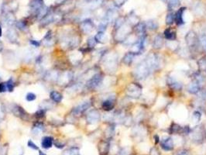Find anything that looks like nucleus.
<instances>
[{
  "label": "nucleus",
  "instance_id": "603ef678",
  "mask_svg": "<svg viewBox=\"0 0 206 155\" xmlns=\"http://www.w3.org/2000/svg\"><path fill=\"white\" fill-rule=\"evenodd\" d=\"M28 147H29L32 148L33 150H38L39 149L38 147H37V145H36L35 143L32 141V140H29L28 141Z\"/></svg>",
  "mask_w": 206,
  "mask_h": 155
},
{
  "label": "nucleus",
  "instance_id": "09e8293b",
  "mask_svg": "<svg viewBox=\"0 0 206 155\" xmlns=\"http://www.w3.org/2000/svg\"><path fill=\"white\" fill-rule=\"evenodd\" d=\"M53 144H54V146L56 147L59 148V149H62V148L64 147V143H61L60 141H58V140H56V141L53 142Z\"/></svg>",
  "mask_w": 206,
  "mask_h": 155
},
{
  "label": "nucleus",
  "instance_id": "052dcab7",
  "mask_svg": "<svg viewBox=\"0 0 206 155\" xmlns=\"http://www.w3.org/2000/svg\"><path fill=\"white\" fill-rule=\"evenodd\" d=\"M3 43L1 42V40H0V52L3 50Z\"/></svg>",
  "mask_w": 206,
  "mask_h": 155
},
{
  "label": "nucleus",
  "instance_id": "e2e57ef3",
  "mask_svg": "<svg viewBox=\"0 0 206 155\" xmlns=\"http://www.w3.org/2000/svg\"><path fill=\"white\" fill-rule=\"evenodd\" d=\"M39 155H47L45 154L44 152H43V151H39Z\"/></svg>",
  "mask_w": 206,
  "mask_h": 155
},
{
  "label": "nucleus",
  "instance_id": "bf43d9fd",
  "mask_svg": "<svg viewBox=\"0 0 206 155\" xmlns=\"http://www.w3.org/2000/svg\"><path fill=\"white\" fill-rule=\"evenodd\" d=\"M129 151H128L127 148H124V149L121 150V151H119V155H129Z\"/></svg>",
  "mask_w": 206,
  "mask_h": 155
},
{
  "label": "nucleus",
  "instance_id": "58836bf2",
  "mask_svg": "<svg viewBox=\"0 0 206 155\" xmlns=\"http://www.w3.org/2000/svg\"><path fill=\"white\" fill-rule=\"evenodd\" d=\"M174 22V15H173L172 13H169L167 15L166 17V23L168 25H171Z\"/></svg>",
  "mask_w": 206,
  "mask_h": 155
},
{
  "label": "nucleus",
  "instance_id": "c03bdc74",
  "mask_svg": "<svg viewBox=\"0 0 206 155\" xmlns=\"http://www.w3.org/2000/svg\"><path fill=\"white\" fill-rule=\"evenodd\" d=\"M6 83V86H7L8 91H9V92H13L14 89V82L13 81L12 78H10V79Z\"/></svg>",
  "mask_w": 206,
  "mask_h": 155
},
{
  "label": "nucleus",
  "instance_id": "5fc2aeb1",
  "mask_svg": "<svg viewBox=\"0 0 206 155\" xmlns=\"http://www.w3.org/2000/svg\"><path fill=\"white\" fill-rule=\"evenodd\" d=\"M30 44L32 45V46H33L35 47H40V42L37 41V40H30Z\"/></svg>",
  "mask_w": 206,
  "mask_h": 155
},
{
  "label": "nucleus",
  "instance_id": "6e6552de",
  "mask_svg": "<svg viewBox=\"0 0 206 155\" xmlns=\"http://www.w3.org/2000/svg\"><path fill=\"white\" fill-rule=\"evenodd\" d=\"M117 65V58L115 54L108 55L105 60V66L109 71H114Z\"/></svg>",
  "mask_w": 206,
  "mask_h": 155
},
{
  "label": "nucleus",
  "instance_id": "ea45409f",
  "mask_svg": "<svg viewBox=\"0 0 206 155\" xmlns=\"http://www.w3.org/2000/svg\"><path fill=\"white\" fill-rule=\"evenodd\" d=\"M124 19H123V17H119L116 20V23H115V27H116V29H119L122 26H123V24H124Z\"/></svg>",
  "mask_w": 206,
  "mask_h": 155
},
{
  "label": "nucleus",
  "instance_id": "2eb2a0df",
  "mask_svg": "<svg viewBox=\"0 0 206 155\" xmlns=\"http://www.w3.org/2000/svg\"><path fill=\"white\" fill-rule=\"evenodd\" d=\"M3 23H4L6 25L11 27V26L13 25L16 22V17L13 15L12 12H7L6 13L4 16H3Z\"/></svg>",
  "mask_w": 206,
  "mask_h": 155
},
{
  "label": "nucleus",
  "instance_id": "680f3d73",
  "mask_svg": "<svg viewBox=\"0 0 206 155\" xmlns=\"http://www.w3.org/2000/svg\"><path fill=\"white\" fill-rule=\"evenodd\" d=\"M154 137H155V143H157L159 142V137H158V136H155Z\"/></svg>",
  "mask_w": 206,
  "mask_h": 155
},
{
  "label": "nucleus",
  "instance_id": "c756f323",
  "mask_svg": "<svg viewBox=\"0 0 206 155\" xmlns=\"http://www.w3.org/2000/svg\"><path fill=\"white\" fill-rule=\"evenodd\" d=\"M193 80H194V81H195L196 82L198 83V84L200 85L201 87L203 85L204 82H205V78H204V77L202 76V75L201 74V73H198V72L194 73V78H193Z\"/></svg>",
  "mask_w": 206,
  "mask_h": 155
},
{
  "label": "nucleus",
  "instance_id": "e433bc0d",
  "mask_svg": "<svg viewBox=\"0 0 206 155\" xmlns=\"http://www.w3.org/2000/svg\"><path fill=\"white\" fill-rule=\"evenodd\" d=\"M201 118H202V114H201L200 112H198V111H195V112H193L192 120L194 123H198V122L201 120Z\"/></svg>",
  "mask_w": 206,
  "mask_h": 155
},
{
  "label": "nucleus",
  "instance_id": "6e6d98bb",
  "mask_svg": "<svg viewBox=\"0 0 206 155\" xmlns=\"http://www.w3.org/2000/svg\"><path fill=\"white\" fill-rule=\"evenodd\" d=\"M150 155H160V152H159V151L157 149V148L153 147L151 150H150Z\"/></svg>",
  "mask_w": 206,
  "mask_h": 155
},
{
  "label": "nucleus",
  "instance_id": "5701e85b",
  "mask_svg": "<svg viewBox=\"0 0 206 155\" xmlns=\"http://www.w3.org/2000/svg\"><path fill=\"white\" fill-rule=\"evenodd\" d=\"M53 144V139L51 137H44L42 139L41 146L44 149H50Z\"/></svg>",
  "mask_w": 206,
  "mask_h": 155
},
{
  "label": "nucleus",
  "instance_id": "79ce46f5",
  "mask_svg": "<svg viewBox=\"0 0 206 155\" xmlns=\"http://www.w3.org/2000/svg\"><path fill=\"white\" fill-rule=\"evenodd\" d=\"M96 43L97 41L95 40V37H90V38L88 40L87 42L88 47V48H93V47L96 45Z\"/></svg>",
  "mask_w": 206,
  "mask_h": 155
},
{
  "label": "nucleus",
  "instance_id": "a878e982",
  "mask_svg": "<svg viewBox=\"0 0 206 155\" xmlns=\"http://www.w3.org/2000/svg\"><path fill=\"white\" fill-rule=\"evenodd\" d=\"M50 96H51V99L53 101V102H58H58H61L63 99L62 95H61L60 92H57V91H53V92H51Z\"/></svg>",
  "mask_w": 206,
  "mask_h": 155
},
{
  "label": "nucleus",
  "instance_id": "72a5a7b5",
  "mask_svg": "<svg viewBox=\"0 0 206 155\" xmlns=\"http://www.w3.org/2000/svg\"><path fill=\"white\" fill-rule=\"evenodd\" d=\"M63 155H80V154H79L78 148L73 147L64 151Z\"/></svg>",
  "mask_w": 206,
  "mask_h": 155
},
{
  "label": "nucleus",
  "instance_id": "39448f33",
  "mask_svg": "<svg viewBox=\"0 0 206 155\" xmlns=\"http://www.w3.org/2000/svg\"><path fill=\"white\" fill-rule=\"evenodd\" d=\"M185 40L188 47L191 49L196 48L199 42V39L198 38L197 35L194 31H189L188 33L185 37Z\"/></svg>",
  "mask_w": 206,
  "mask_h": 155
},
{
  "label": "nucleus",
  "instance_id": "f704fd0d",
  "mask_svg": "<svg viewBox=\"0 0 206 155\" xmlns=\"http://www.w3.org/2000/svg\"><path fill=\"white\" fill-rule=\"evenodd\" d=\"M95 40L97 42H99V43H104V40H105V34L104 32H102V31H98V34L95 35Z\"/></svg>",
  "mask_w": 206,
  "mask_h": 155
},
{
  "label": "nucleus",
  "instance_id": "423d86ee",
  "mask_svg": "<svg viewBox=\"0 0 206 155\" xmlns=\"http://www.w3.org/2000/svg\"><path fill=\"white\" fill-rule=\"evenodd\" d=\"M103 75L100 74V73H97V74L94 75L88 81L87 86L91 89H95V88H97L98 85H101V83L103 82Z\"/></svg>",
  "mask_w": 206,
  "mask_h": 155
},
{
  "label": "nucleus",
  "instance_id": "bb28decb",
  "mask_svg": "<svg viewBox=\"0 0 206 155\" xmlns=\"http://www.w3.org/2000/svg\"><path fill=\"white\" fill-rule=\"evenodd\" d=\"M164 37L168 40H173L176 38V33L171 29H167L164 31Z\"/></svg>",
  "mask_w": 206,
  "mask_h": 155
},
{
  "label": "nucleus",
  "instance_id": "69168bd1",
  "mask_svg": "<svg viewBox=\"0 0 206 155\" xmlns=\"http://www.w3.org/2000/svg\"><path fill=\"white\" fill-rule=\"evenodd\" d=\"M163 1H166V0H163Z\"/></svg>",
  "mask_w": 206,
  "mask_h": 155
},
{
  "label": "nucleus",
  "instance_id": "cd10ccee",
  "mask_svg": "<svg viewBox=\"0 0 206 155\" xmlns=\"http://www.w3.org/2000/svg\"><path fill=\"white\" fill-rule=\"evenodd\" d=\"M133 58L134 54L133 53H131V52H129V53H127L125 54V56L123 57V61L126 65H130L131 64L133 63Z\"/></svg>",
  "mask_w": 206,
  "mask_h": 155
},
{
  "label": "nucleus",
  "instance_id": "9b49d317",
  "mask_svg": "<svg viewBox=\"0 0 206 155\" xmlns=\"http://www.w3.org/2000/svg\"><path fill=\"white\" fill-rule=\"evenodd\" d=\"M73 78V73L71 71H65L59 75L58 82L60 85H67Z\"/></svg>",
  "mask_w": 206,
  "mask_h": 155
},
{
  "label": "nucleus",
  "instance_id": "37998d69",
  "mask_svg": "<svg viewBox=\"0 0 206 155\" xmlns=\"http://www.w3.org/2000/svg\"><path fill=\"white\" fill-rule=\"evenodd\" d=\"M199 43L201 44L202 47H203L204 50L206 51V34H202L199 37Z\"/></svg>",
  "mask_w": 206,
  "mask_h": 155
},
{
  "label": "nucleus",
  "instance_id": "4c0bfd02",
  "mask_svg": "<svg viewBox=\"0 0 206 155\" xmlns=\"http://www.w3.org/2000/svg\"><path fill=\"white\" fill-rule=\"evenodd\" d=\"M17 27L21 30H27V24L25 21L19 20L17 22Z\"/></svg>",
  "mask_w": 206,
  "mask_h": 155
},
{
  "label": "nucleus",
  "instance_id": "338daca9",
  "mask_svg": "<svg viewBox=\"0 0 206 155\" xmlns=\"http://www.w3.org/2000/svg\"><path fill=\"white\" fill-rule=\"evenodd\" d=\"M0 155H2V154H0Z\"/></svg>",
  "mask_w": 206,
  "mask_h": 155
},
{
  "label": "nucleus",
  "instance_id": "1a4fd4ad",
  "mask_svg": "<svg viewBox=\"0 0 206 155\" xmlns=\"http://www.w3.org/2000/svg\"><path fill=\"white\" fill-rule=\"evenodd\" d=\"M91 106H92V103L90 101H85L73 109V113L74 116H80L81 114L84 113L87 109L90 108Z\"/></svg>",
  "mask_w": 206,
  "mask_h": 155
},
{
  "label": "nucleus",
  "instance_id": "a211bd4d",
  "mask_svg": "<svg viewBox=\"0 0 206 155\" xmlns=\"http://www.w3.org/2000/svg\"><path fill=\"white\" fill-rule=\"evenodd\" d=\"M201 89H202V87L200 86V85L194 80L191 82H190L188 86V91L191 94H198V92L201 90Z\"/></svg>",
  "mask_w": 206,
  "mask_h": 155
},
{
  "label": "nucleus",
  "instance_id": "f8f14e48",
  "mask_svg": "<svg viewBox=\"0 0 206 155\" xmlns=\"http://www.w3.org/2000/svg\"><path fill=\"white\" fill-rule=\"evenodd\" d=\"M80 28L84 34H88L93 30L94 24L90 19H85L80 23Z\"/></svg>",
  "mask_w": 206,
  "mask_h": 155
},
{
  "label": "nucleus",
  "instance_id": "de8ad7c7",
  "mask_svg": "<svg viewBox=\"0 0 206 155\" xmlns=\"http://www.w3.org/2000/svg\"><path fill=\"white\" fill-rule=\"evenodd\" d=\"M45 113V110L43 109H40L37 112H36V116L38 117V118H41L44 116Z\"/></svg>",
  "mask_w": 206,
  "mask_h": 155
},
{
  "label": "nucleus",
  "instance_id": "a19ab883",
  "mask_svg": "<svg viewBox=\"0 0 206 155\" xmlns=\"http://www.w3.org/2000/svg\"><path fill=\"white\" fill-rule=\"evenodd\" d=\"M129 23L132 24V25H136L137 26L138 23H139V19L137 17V16L135 15H132L129 17Z\"/></svg>",
  "mask_w": 206,
  "mask_h": 155
},
{
  "label": "nucleus",
  "instance_id": "412c9836",
  "mask_svg": "<svg viewBox=\"0 0 206 155\" xmlns=\"http://www.w3.org/2000/svg\"><path fill=\"white\" fill-rule=\"evenodd\" d=\"M191 138L195 142H201L203 140V133L200 128H195L191 133Z\"/></svg>",
  "mask_w": 206,
  "mask_h": 155
},
{
  "label": "nucleus",
  "instance_id": "49530a36",
  "mask_svg": "<svg viewBox=\"0 0 206 155\" xmlns=\"http://www.w3.org/2000/svg\"><path fill=\"white\" fill-rule=\"evenodd\" d=\"M114 133V128L113 127H108L105 130V135L107 137H112Z\"/></svg>",
  "mask_w": 206,
  "mask_h": 155
},
{
  "label": "nucleus",
  "instance_id": "13d9d810",
  "mask_svg": "<svg viewBox=\"0 0 206 155\" xmlns=\"http://www.w3.org/2000/svg\"><path fill=\"white\" fill-rule=\"evenodd\" d=\"M175 155H190V153L186 150H181V151H178Z\"/></svg>",
  "mask_w": 206,
  "mask_h": 155
},
{
  "label": "nucleus",
  "instance_id": "0eeeda50",
  "mask_svg": "<svg viewBox=\"0 0 206 155\" xmlns=\"http://www.w3.org/2000/svg\"><path fill=\"white\" fill-rule=\"evenodd\" d=\"M44 2L43 0H31L30 3V10L32 11L35 16H38L40 11L44 7Z\"/></svg>",
  "mask_w": 206,
  "mask_h": 155
},
{
  "label": "nucleus",
  "instance_id": "aec40b11",
  "mask_svg": "<svg viewBox=\"0 0 206 155\" xmlns=\"http://www.w3.org/2000/svg\"><path fill=\"white\" fill-rule=\"evenodd\" d=\"M115 106V100L113 98H108V99H105V101L102 104V107L105 111H111L112 109L114 108Z\"/></svg>",
  "mask_w": 206,
  "mask_h": 155
},
{
  "label": "nucleus",
  "instance_id": "4468645a",
  "mask_svg": "<svg viewBox=\"0 0 206 155\" xmlns=\"http://www.w3.org/2000/svg\"><path fill=\"white\" fill-rule=\"evenodd\" d=\"M98 152L100 155H108L110 150V144L106 140H101L98 145Z\"/></svg>",
  "mask_w": 206,
  "mask_h": 155
},
{
  "label": "nucleus",
  "instance_id": "c85d7f7f",
  "mask_svg": "<svg viewBox=\"0 0 206 155\" xmlns=\"http://www.w3.org/2000/svg\"><path fill=\"white\" fill-rule=\"evenodd\" d=\"M53 36H52V33L51 31H49L48 32V34H46V36L43 38V44H44L46 46L49 47L51 46L53 44Z\"/></svg>",
  "mask_w": 206,
  "mask_h": 155
},
{
  "label": "nucleus",
  "instance_id": "473e14b6",
  "mask_svg": "<svg viewBox=\"0 0 206 155\" xmlns=\"http://www.w3.org/2000/svg\"><path fill=\"white\" fill-rule=\"evenodd\" d=\"M145 25H146V27H147L149 30H156V29H157V27H158V25H157V23L154 20L147 21V23H145Z\"/></svg>",
  "mask_w": 206,
  "mask_h": 155
},
{
  "label": "nucleus",
  "instance_id": "b1692460",
  "mask_svg": "<svg viewBox=\"0 0 206 155\" xmlns=\"http://www.w3.org/2000/svg\"><path fill=\"white\" fill-rule=\"evenodd\" d=\"M6 37L9 39V40L12 43H16L18 40V36L17 34V31L14 30L13 28H9L6 33Z\"/></svg>",
  "mask_w": 206,
  "mask_h": 155
},
{
  "label": "nucleus",
  "instance_id": "9d476101",
  "mask_svg": "<svg viewBox=\"0 0 206 155\" xmlns=\"http://www.w3.org/2000/svg\"><path fill=\"white\" fill-rule=\"evenodd\" d=\"M100 120V113L96 109H92L86 116V120L88 123L95 124L98 123Z\"/></svg>",
  "mask_w": 206,
  "mask_h": 155
},
{
  "label": "nucleus",
  "instance_id": "0e129e2a",
  "mask_svg": "<svg viewBox=\"0 0 206 155\" xmlns=\"http://www.w3.org/2000/svg\"><path fill=\"white\" fill-rule=\"evenodd\" d=\"M2 34H3V31H2L1 26H0V37H1V36H2Z\"/></svg>",
  "mask_w": 206,
  "mask_h": 155
},
{
  "label": "nucleus",
  "instance_id": "8fccbe9b",
  "mask_svg": "<svg viewBox=\"0 0 206 155\" xmlns=\"http://www.w3.org/2000/svg\"><path fill=\"white\" fill-rule=\"evenodd\" d=\"M169 5L171 7H177L179 5V0H169Z\"/></svg>",
  "mask_w": 206,
  "mask_h": 155
},
{
  "label": "nucleus",
  "instance_id": "7c9ffc66",
  "mask_svg": "<svg viewBox=\"0 0 206 155\" xmlns=\"http://www.w3.org/2000/svg\"><path fill=\"white\" fill-rule=\"evenodd\" d=\"M198 68L201 71L206 72V56H204L198 61Z\"/></svg>",
  "mask_w": 206,
  "mask_h": 155
},
{
  "label": "nucleus",
  "instance_id": "6ab92c4d",
  "mask_svg": "<svg viewBox=\"0 0 206 155\" xmlns=\"http://www.w3.org/2000/svg\"><path fill=\"white\" fill-rule=\"evenodd\" d=\"M13 113L15 114L17 116L20 117V118L23 119V120H26L27 117L28 116L27 114V112L24 111V109H23L22 107L19 106H17V105L14 106V107L13 108Z\"/></svg>",
  "mask_w": 206,
  "mask_h": 155
},
{
  "label": "nucleus",
  "instance_id": "4be33fe9",
  "mask_svg": "<svg viewBox=\"0 0 206 155\" xmlns=\"http://www.w3.org/2000/svg\"><path fill=\"white\" fill-rule=\"evenodd\" d=\"M136 35L139 36V38L145 37V31H146V25L143 23H139L135 28Z\"/></svg>",
  "mask_w": 206,
  "mask_h": 155
},
{
  "label": "nucleus",
  "instance_id": "dca6fc26",
  "mask_svg": "<svg viewBox=\"0 0 206 155\" xmlns=\"http://www.w3.org/2000/svg\"><path fill=\"white\" fill-rule=\"evenodd\" d=\"M161 147L164 151H171L173 148V141L171 137L163 138L161 141Z\"/></svg>",
  "mask_w": 206,
  "mask_h": 155
},
{
  "label": "nucleus",
  "instance_id": "20e7f679",
  "mask_svg": "<svg viewBox=\"0 0 206 155\" xmlns=\"http://www.w3.org/2000/svg\"><path fill=\"white\" fill-rule=\"evenodd\" d=\"M79 43H80V39L78 37H67L63 40L61 45L63 47L67 49H73L78 46Z\"/></svg>",
  "mask_w": 206,
  "mask_h": 155
},
{
  "label": "nucleus",
  "instance_id": "f03ea898",
  "mask_svg": "<svg viewBox=\"0 0 206 155\" xmlns=\"http://www.w3.org/2000/svg\"><path fill=\"white\" fill-rule=\"evenodd\" d=\"M126 94L127 96L132 99H138L142 95V88L139 85L136 83H131L128 85L126 90Z\"/></svg>",
  "mask_w": 206,
  "mask_h": 155
},
{
  "label": "nucleus",
  "instance_id": "f257e3e1",
  "mask_svg": "<svg viewBox=\"0 0 206 155\" xmlns=\"http://www.w3.org/2000/svg\"><path fill=\"white\" fill-rule=\"evenodd\" d=\"M150 69L147 66L145 61L139 64L136 67L135 71H134V75H135L136 78H137L138 79H143V78H147L150 75Z\"/></svg>",
  "mask_w": 206,
  "mask_h": 155
},
{
  "label": "nucleus",
  "instance_id": "a18cd8bd",
  "mask_svg": "<svg viewBox=\"0 0 206 155\" xmlns=\"http://www.w3.org/2000/svg\"><path fill=\"white\" fill-rule=\"evenodd\" d=\"M36 98H37V96H36V95L33 92L27 93V96H26V99H27V101H28V102H33V101L35 100Z\"/></svg>",
  "mask_w": 206,
  "mask_h": 155
},
{
  "label": "nucleus",
  "instance_id": "4d7b16f0",
  "mask_svg": "<svg viewBox=\"0 0 206 155\" xmlns=\"http://www.w3.org/2000/svg\"><path fill=\"white\" fill-rule=\"evenodd\" d=\"M126 1V0H115V4H116V6H118V7H120V6L124 4Z\"/></svg>",
  "mask_w": 206,
  "mask_h": 155
},
{
  "label": "nucleus",
  "instance_id": "ddd939ff",
  "mask_svg": "<svg viewBox=\"0 0 206 155\" xmlns=\"http://www.w3.org/2000/svg\"><path fill=\"white\" fill-rule=\"evenodd\" d=\"M167 82H168V85L170 86V88L173 90H181L182 89V83H181L178 80H177L175 78L171 77V76H169L168 78Z\"/></svg>",
  "mask_w": 206,
  "mask_h": 155
},
{
  "label": "nucleus",
  "instance_id": "864d4df0",
  "mask_svg": "<svg viewBox=\"0 0 206 155\" xmlns=\"http://www.w3.org/2000/svg\"><path fill=\"white\" fill-rule=\"evenodd\" d=\"M198 94L199 97H200L201 99H206V90H202V89H201V90L198 92Z\"/></svg>",
  "mask_w": 206,
  "mask_h": 155
},
{
  "label": "nucleus",
  "instance_id": "c9c22d12",
  "mask_svg": "<svg viewBox=\"0 0 206 155\" xmlns=\"http://www.w3.org/2000/svg\"><path fill=\"white\" fill-rule=\"evenodd\" d=\"M182 127L176 123H173L171 127V132L172 133H178L181 132V130L182 131Z\"/></svg>",
  "mask_w": 206,
  "mask_h": 155
},
{
  "label": "nucleus",
  "instance_id": "3c124183",
  "mask_svg": "<svg viewBox=\"0 0 206 155\" xmlns=\"http://www.w3.org/2000/svg\"><path fill=\"white\" fill-rule=\"evenodd\" d=\"M7 89V86H6V83H0V92H6Z\"/></svg>",
  "mask_w": 206,
  "mask_h": 155
},
{
  "label": "nucleus",
  "instance_id": "f3484780",
  "mask_svg": "<svg viewBox=\"0 0 206 155\" xmlns=\"http://www.w3.org/2000/svg\"><path fill=\"white\" fill-rule=\"evenodd\" d=\"M185 8H181L179 10L177 11L174 15V21L178 25H182L184 24V12Z\"/></svg>",
  "mask_w": 206,
  "mask_h": 155
},
{
  "label": "nucleus",
  "instance_id": "7ed1b4c3",
  "mask_svg": "<svg viewBox=\"0 0 206 155\" xmlns=\"http://www.w3.org/2000/svg\"><path fill=\"white\" fill-rule=\"evenodd\" d=\"M145 62L147 63V66L149 67V68L150 69V71L153 69H157L160 65V58L157 56L155 54H149L148 56L146 58Z\"/></svg>",
  "mask_w": 206,
  "mask_h": 155
},
{
  "label": "nucleus",
  "instance_id": "393cba45",
  "mask_svg": "<svg viewBox=\"0 0 206 155\" xmlns=\"http://www.w3.org/2000/svg\"><path fill=\"white\" fill-rule=\"evenodd\" d=\"M163 40L162 36L160 35H157L153 39V47L154 49H160L163 47Z\"/></svg>",
  "mask_w": 206,
  "mask_h": 155
},
{
  "label": "nucleus",
  "instance_id": "2f4dec72",
  "mask_svg": "<svg viewBox=\"0 0 206 155\" xmlns=\"http://www.w3.org/2000/svg\"><path fill=\"white\" fill-rule=\"evenodd\" d=\"M167 46L168 48H170L172 50H175L178 49V47H179V44L178 41H176L175 40H168L167 42Z\"/></svg>",
  "mask_w": 206,
  "mask_h": 155
}]
</instances>
